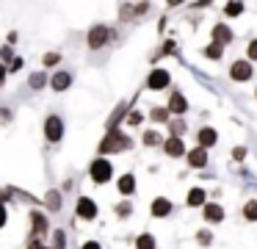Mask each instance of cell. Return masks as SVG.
Wrapping results in <instances>:
<instances>
[{
  "mask_svg": "<svg viewBox=\"0 0 257 249\" xmlns=\"http://www.w3.org/2000/svg\"><path fill=\"white\" fill-rule=\"evenodd\" d=\"M130 147V138L122 136L119 130H108L105 141L100 144V152H119V149H127Z\"/></svg>",
  "mask_w": 257,
  "mask_h": 249,
  "instance_id": "cell-1",
  "label": "cell"
},
{
  "mask_svg": "<svg viewBox=\"0 0 257 249\" xmlns=\"http://www.w3.org/2000/svg\"><path fill=\"white\" fill-rule=\"evenodd\" d=\"M91 180L94 183H108L111 180V163H108L105 158H97L94 163H91Z\"/></svg>",
  "mask_w": 257,
  "mask_h": 249,
  "instance_id": "cell-2",
  "label": "cell"
},
{
  "mask_svg": "<svg viewBox=\"0 0 257 249\" xmlns=\"http://www.w3.org/2000/svg\"><path fill=\"white\" fill-rule=\"evenodd\" d=\"M45 136L50 138V141H58V138L64 136V125H61V119H58V116H47V122H45Z\"/></svg>",
  "mask_w": 257,
  "mask_h": 249,
  "instance_id": "cell-3",
  "label": "cell"
},
{
  "mask_svg": "<svg viewBox=\"0 0 257 249\" xmlns=\"http://www.w3.org/2000/svg\"><path fill=\"white\" fill-rule=\"evenodd\" d=\"M105 42H108V28L105 25H94L89 31V47L97 50V47H102Z\"/></svg>",
  "mask_w": 257,
  "mask_h": 249,
  "instance_id": "cell-4",
  "label": "cell"
},
{
  "mask_svg": "<svg viewBox=\"0 0 257 249\" xmlns=\"http://www.w3.org/2000/svg\"><path fill=\"white\" fill-rule=\"evenodd\" d=\"M147 86L155 89V92L166 89V86H169V72H166V69H155V72L150 75V80H147Z\"/></svg>",
  "mask_w": 257,
  "mask_h": 249,
  "instance_id": "cell-5",
  "label": "cell"
},
{
  "mask_svg": "<svg viewBox=\"0 0 257 249\" xmlns=\"http://www.w3.org/2000/svg\"><path fill=\"white\" fill-rule=\"evenodd\" d=\"M229 75H232V80H249L251 77V64H246V61H235L232 69H229Z\"/></svg>",
  "mask_w": 257,
  "mask_h": 249,
  "instance_id": "cell-6",
  "label": "cell"
},
{
  "mask_svg": "<svg viewBox=\"0 0 257 249\" xmlns=\"http://www.w3.org/2000/svg\"><path fill=\"white\" fill-rule=\"evenodd\" d=\"M78 216H80V219H94V216H97V205L91 202L89 197H80L78 199Z\"/></svg>",
  "mask_w": 257,
  "mask_h": 249,
  "instance_id": "cell-7",
  "label": "cell"
},
{
  "mask_svg": "<svg viewBox=\"0 0 257 249\" xmlns=\"http://www.w3.org/2000/svg\"><path fill=\"white\" fill-rule=\"evenodd\" d=\"M213 42L221 44V47L232 42V31H229V25H216L213 28Z\"/></svg>",
  "mask_w": 257,
  "mask_h": 249,
  "instance_id": "cell-8",
  "label": "cell"
},
{
  "mask_svg": "<svg viewBox=\"0 0 257 249\" xmlns=\"http://www.w3.org/2000/svg\"><path fill=\"white\" fill-rule=\"evenodd\" d=\"M169 111H174V114H185V111H188V100H185L180 92H174L172 97H169Z\"/></svg>",
  "mask_w": 257,
  "mask_h": 249,
  "instance_id": "cell-9",
  "label": "cell"
},
{
  "mask_svg": "<svg viewBox=\"0 0 257 249\" xmlns=\"http://www.w3.org/2000/svg\"><path fill=\"white\" fill-rule=\"evenodd\" d=\"M188 163H191V166H196V169H202V166L207 163V152H205L202 147L191 149V152H188Z\"/></svg>",
  "mask_w": 257,
  "mask_h": 249,
  "instance_id": "cell-10",
  "label": "cell"
},
{
  "mask_svg": "<svg viewBox=\"0 0 257 249\" xmlns=\"http://www.w3.org/2000/svg\"><path fill=\"white\" fill-rule=\"evenodd\" d=\"M69 83H72V77H69V72H58V75H53L50 86L56 89V92H64V89H69Z\"/></svg>",
  "mask_w": 257,
  "mask_h": 249,
  "instance_id": "cell-11",
  "label": "cell"
},
{
  "mask_svg": "<svg viewBox=\"0 0 257 249\" xmlns=\"http://www.w3.org/2000/svg\"><path fill=\"white\" fill-rule=\"evenodd\" d=\"M163 149H166V155H172V158H180V155L185 152V147H183L180 138H169V141L163 144Z\"/></svg>",
  "mask_w": 257,
  "mask_h": 249,
  "instance_id": "cell-12",
  "label": "cell"
},
{
  "mask_svg": "<svg viewBox=\"0 0 257 249\" xmlns=\"http://www.w3.org/2000/svg\"><path fill=\"white\" fill-rule=\"evenodd\" d=\"M205 219H207V221H213V224H216V221H221V219H224V210H221V205H213V202H207V205H205Z\"/></svg>",
  "mask_w": 257,
  "mask_h": 249,
  "instance_id": "cell-13",
  "label": "cell"
},
{
  "mask_svg": "<svg viewBox=\"0 0 257 249\" xmlns=\"http://www.w3.org/2000/svg\"><path fill=\"white\" fill-rule=\"evenodd\" d=\"M216 144V130L213 127H205V130H199V147H213Z\"/></svg>",
  "mask_w": 257,
  "mask_h": 249,
  "instance_id": "cell-14",
  "label": "cell"
},
{
  "mask_svg": "<svg viewBox=\"0 0 257 249\" xmlns=\"http://www.w3.org/2000/svg\"><path fill=\"white\" fill-rule=\"evenodd\" d=\"M152 213L155 216H169L172 213V202H169V199H155V202H152Z\"/></svg>",
  "mask_w": 257,
  "mask_h": 249,
  "instance_id": "cell-15",
  "label": "cell"
},
{
  "mask_svg": "<svg viewBox=\"0 0 257 249\" xmlns=\"http://www.w3.org/2000/svg\"><path fill=\"white\" fill-rule=\"evenodd\" d=\"M133 188H136V177L133 175H122V177H119V191H122V194H133Z\"/></svg>",
  "mask_w": 257,
  "mask_h": 249,
  "instance_id": "cell-16",
  "label": "cell"
},
{
  "mask_svg": "<svg viewBox=\"0 0 257 249\" xmlns=\"http://www.w3.org/2000/svg\"><path fill=\"white\" fill-rule=\"evenodd\" d=\"M188 205H194V208L196 205H207L205 202V191H202V188H191L188 191Z\"/></svg>",
  "mask_w": 257,
  "mask_h": 249,
  "instance_id": "cell-17",
  "label": "cell"
},
{
  "mask_svg": "<svg viewBox=\"0 0 257 249\" xmlns=\"http://www.w3.org/2000/svg\"><path fill=\"white\" fill-rule=\"evenodd\" d=\"M243 216L249 221H257V202H254V199H249V202L243 205Z\"/></svg>",
  "mask_w": 257,
  "mask_h": 249,
  "instance_id": "cell-18",
  "label": "cell"
},
{
  "mask_svg": "<svg viewBox=\"0 0 257 249\" xmlns=\"http://www.w3.org/2000/svg\"><path fill=\"white\" fill-rule=\"evenodd\" d=\"M202 53H205L207 58H213V61H216V58H221V44H216V42H213V44H207V47L202 50Z\"/></svg>",
  "mask_w": 257,
  "mask_h": 249,
  "instance_id": "cell-19",
  "label": "cell"
},
{
  "mask_svg": "<svg viewBox=\"0 0 257 249\" xmlns=\"http://www.w3.org/2000/svg\"><path fill=\"white\" fill-rule=\"evenodd\" d=\"M31 219H34V230L36 232H45L47 230V219L42 213H31Z\"/></svg>",
  "mask_w": 257,
  "mask_h": 249,
  "instance_id": "cell-20",
  "label": "cell"
},
{
  "mask_svg": "<svg viewBox=\"0 0 257 249\" xmlns=\"http://www.w3.org/2000/svg\"><path fill=\"white\" fill-rule=\"evenodd\" d=\"M136 249H155V238H152V235H141L139 241H136Z\"/></svg>",
  "mask_w": 257,
  "mask_h": 249,
  "instance_id": "cell-21",
  "label": "cell"
},
{
  "mask_svg": "<svg viewBox=\"0 0 257 249\" xmlns=\"http://www.w3.org/2000/svg\"><path fill=\"white\" fill-rule=\"evenodd\" d=\"M152 119H155V122H166L169 119V111L166 108H152Z\"/></svg>",
  "mask_w": 257,
  "mask_h": 249,
  "instance_id": "cell-22",
  "label": "cell"
},
{
  "mask_svg": "<svg viewBox=\"0 0 257 249\" xmlns=\"http://www.w3.org/2000/svg\"><path fill=\"white\" fill-rule=\"evenodd\" d=\"M224 11H227L229 17H238L240 11H243V3H227V9H224Z\"/></svg>",
  "mask_w": 257,
  "mask_h": 249,
  "instance_id": "cell-23",
  "label": "cell"
},
{
  "mask_svg": "<svg viewBox=\"0 0 257 249\" xmlns=\"http://www.w3.org/2000/svg\"><path fill=\"white\" fill-rule=\"evenodd\" d=\"M47 205H50L53 210H58V208H61V199H58V194H56V191H53V194H47Z\"/></svg>",
  "mask_w": 257,
  "mask_h": 249,
  "instance_id": "cell-24",
  "label": "cell"
},
{
  "mask_svg": "<svg viewBox=\"0 0 257 249\" xmlns=\"http://www.w3.org/2000/svg\"><path fill=\"white\" fill-rule=\"evenodd\" d=\"M31 86H34V89H42V86H45V75H42V72L31 75Z\"/></svg>",
  "mask_w": 257,
  "mask_h": 249,
  "instance_id": "cell-25",
  "label": "cell"
},
{
  "mask_svg": "<svg viewBox=\"0 0 257 249\" xmlns=\"http://www.w3.org/2000/svg\"><path fill=\"white\" fill-rule=\"evenodd\" d=\"M196 238H199V243H202V246H207V243L213 241V235H210V232H207V230H202V232H199V235H196Z\"/></svg>",
  "mask_w": 257,
  "mask_h": 249,
  "instance_id": "cell-26",
  "label": "cell"
},
{
  "mask_svg": "<svg viewBox=\"0 0 257 249\" xmlns=\"http://www.w3.org/2000/svg\"><path fill=\"white\" fill-rule=\"evenodd\" d=\"M183 130H185V125H183V122H174V125H172V133H174V138H180V136H183Z\"/></svg>",
  "mask_w": 257,
  "mask_h": 249,
  "instance_id": "cell-27",
  "label": "cell"
},
{
  "mask_svg": "<svg viewBox=\"0 0 257 249\" xmlns=\"http://www.w3.org/2000/svg\"><path fill=\"white\" fill-rule=\"evenodd\" d=\"M58 58H61L58 53H47V55H45V64H47V66H53V64H58Z\"/></svg>",
  "mask_w": 257,
  "mask_h": 249,
  "instance_id": "cell-28",
  "label": "cell"
},
{
  "mask_svg": "<svg viewBox=\"0 0 257 249\" xmlns=\"http://www.w3.org/2000/svg\"><path fill=\"white\" fill-rule=\"evenodd\" d=\"M158 141H161V136H158V133H147V136H144V144H158Z\"/></svg>",
  "mask_w": 257,
  "mask_h": 249,
  "instance_id": "cell-29",
  "label": "cell"
},
{
  "mask_svg": "<svg viewBox=\"0 0 257 249\" xmlns=\"http://www.w3.org/2000/svg\"><path fill=\"white\" fill-rule=\"evenodd\" d=\"M127 122H130V125H141V114H139V111H133V114L127 116Z\"/></svg>",
  "mask_w": 257,
  "mask_h": 249,
  "instance_id": "cell-30",
  "label": "cell"
},
{
  "mask_svg": "<svg viewBox=\"0 0 257 249\" xmlns=\"http://www.w3.org/2000/svg\"><path fill=\"white\" fill-rule=\"evenodd\" d=\"M243 155H246L243 147H235V149H232V158H235V160H243Z\"/></svg>",
  "mask_w": 257,
  "mask_h": 249,
  "instance_id": "cell-31",
  "label": "cell"
},
{
  "mask_svg": "<svg viewBox=\"0 0 257 249\" xmlns=\"http://www.w3.org/2000/svg\"><path fill=\"white\" fill-rule=\"evenodd\" d=\"M116 213H119V216H127V213H130V205H127V202L116 205Z\"/></svg>",
  "mask_w": 257,
  "mask_h": 249,
  "instance_id": "cell-32",
  "label": "cell"
},
{
  "mask_svg": "<svg viewBox=\"0 0 257 249\" xmlns=\"http://www.w3.org/2000/svg\"><path fill=\"white\" fill-rule=\"evenodd\" d=\"M53 249H64V232L61 230L56 232V246H53Z\"/></svg>",
  "mask_w": 257,
  "mask_h": 249,
  "instance_id": "cell-33",
  "label": "cell"
},
{
  "mask_svg": "<svg viewBox=\"0 0 257 249\" xmlns=\"http://www.w3.org/2000/svg\"><path fill=\"white\" fill-rule=\"evenodd\" d=\"M249 58H251V61H257V42H251V44H249Z\"/></svg>",
  "mask_w": 257,
  "mask_h": 249,
  "instance_id": "cell-34",
  "label": "cell"
},
{
  "mask_svg": "<svg viewBox=\"0 0 257 249\" xmlns=\"http://www.w3.org/2000/svg\"><path fill=\"white\" fill-rule=\"evenodd\" d=\"M9 69H12V72L23 69V58H14V61H12V66H9Z\"/></svg>",
  "mask_w": 257,
  "mask_h": 249,
  "instance_id": "cell-35",
  "label": "cell"
},
{
  "mask_svg": "<svg viewBox=\"0 0 257 249\" xmlns=\"http://www.w3.org/2000/svg\"><path fill=\"white\" fill-rule=\"evenodd\" d=\"M161 53H163V55H169V53H174V42H169V44H166V47H163V50H161Z\"/></svg>",
  "mask_w": 257,
  "mask_h": 249,
  "instance_id": "cell-36",
  "label": "cell"
},
{
  "mask_svg": "<svg viewBox=\"0 0 257 249\" xmlns=\"http://www.w3.org/2000/svg\"><path fill=\"white\" fill-rule=\"evenodd\" d=\"M0 55L3 58H12V47H0Z\"/></svg>",
  "mask_w": 257,
  "mask_h": 249,
  "instance_id": "cell-37",
  "label": "cell"
},
{
  "mask_svg": "<svg viewBox=\"0 0 257 249\" xmlns=\"http://www.w3.org/2000/svg\"><path fill=\"white\" fill-rule=\"evenodd\" d=\"M6 224V208H3V205H0V227Z\"/></svg>",
  "mask_w": 257,
  "mask_h": 249,
  "instance_id": "cell-38",
  "label": "cell"
},
{
  "mask_svg": "<svg viewBox=\"0 0 257 249\" xmlns=\"http://www.w3.org/2000/svg\"><path fill=\"white\" fill-rule=\"evenodd\" d=\"M83 249H102V246H100V243H97V241H89V243H86Z\"/></svg>",
  "mask_w": 257,
  "mask_h": 249,
  "instance_id": "cell-39",
  "label": "cell"
},
{
  "mask_svg": "<svg viewBox=\"0 0 257 249\" xmlns=\"http://www.w3.org/2000/svg\"><path fill=\"white\" fill-rule=\"evenodd\" d=\"M28 249H47V246H42L39 241H31V243H28Z\"/></svg>",
  "mask_w": 257,
  "mask_h": 249,
  "instance_id": "cell-40",
  "label": "cell"
},
{
  "mask_svg": "<svg viewBox=\"0 0 257 249\" xmlns=\"http://www.w3.org/2000/svg\"><path fill=\"white\" fill-rule=\"evenodd\" d=\"M6 69H9V66H3V64H0V86H3V77H6Z\"/></svg>",
  "mask_w": 257,
  "mask_h": 249,
  "instance_id": "cell-41",
  "label": "cell"
}]
</instances>
